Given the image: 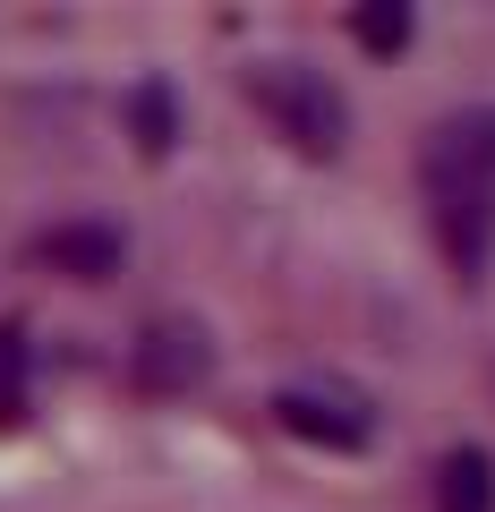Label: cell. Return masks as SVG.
Segmentation results:
<instances>
[{"instance_id":"obj_1","label":"cell","mask_w":495,"mask_h":512,"mask_svg":"<svg viewBox=\"0 0 495 512\" xmlns=\"http://www.w3.org/2000/svg\"><path fill=\"white\" fill-rule=\"evenodd\" d=\"M419 171H427V205H436L453 274L478 282L487 274V248H495V103H470L453 120H436Z\"/></svg>"},{"instance_id":"obj_2","label":"cell","mask_w":495,"mask_h":512,"mask_svg":"<svg viewBox=\"0 0 495 512\" xmlns=\"http://www.w3.org/2000/svg\"><path fill=\"white\" fill-rule=\"evenodd\" d=\"M239 86H248V103H257L299 154H342V137H350V103L333 94L325 69H308V60H257Z\"/></svg>"},{"instance_id":"obj_3","label":"cell","mask_w":495,"mask_h":512,"mask_svg":"<svg viewBox=\"0 0 495 512\" xmlns=\"http://www.w3.org/2000/svg\"><path fill=\"white\" fill-rule=\"evenodd\" d=\"M274 419L291 427L299 444H325V453H359L376 436V402H367L359 384L342 376H291L274 384Z\"/></svg>"},{"instance_id":"obj_4","label":"cell","mask_w":495,"mask_h":512,"mask_svg":"<svg viewBox=\"0 0 495 512\" xmlns=\"http://www.w3.org/2000/svg\"><path fill=\"white\" fill-rule=\"evenodd\" d=\"M129 376H137V393H188V384L214 376V342L197 325H180V316H154L129 342Z\"/></svg>"},{"instance_id":"obj_5","label":"cell","mask_w":495,"mask_h":512,"mask_svg":"<svg viewBox=\"0 0 495 512\" xmlns=\"http://www.w3.org/2000/svg\"><path fill=\"white\" fill-rule=\"evenodd\" d=\"M26 256H35L43 274L103 282V274H120V231H111V222H52V231L26 239Z\"/></svg>"},{"instance_id":"obj_6","label":"cell","mask_w":495,"mask_h":512,"mask_svg":"<svg viewBox=\"0 0 495 512\" xmlns=\"http://www.w3.org/2000/svg\"><path fill=\"white\" fill-rule=\"evenodd\" d=\"M436 512H495V461L478 444H453L436 461Z\"/></svg>"},{"instance_id":"obj_7","label":"cell","mask_w":495,"mask_h":512,"mask_svg":"<svg viewBox=\"0 0 495 512\" xmlns=\"http://www.w3.org/2000/svg\"><path fill=\"white\" fill-rule=\"evenodd\" d=\"M26 410V342L18 325H0V419H18Z\"/></svg>"},{"instance_id":"obj_8","label":"cell","mask_w":495,"mask_h":512,"mask_svg":"<svg viewBox=\"0 0 495 512\" xmlns=\"http://www.w3.org/2000/svg\"><path fill=\"white\" fill-rule=\"evenodd\" d=\"M350 35H359L367 52H402V43H410V9H359Z\"/></svg>"},{"instance_id":"obj_9","label":"cell","mask_w":495,"mask_h":512,"mask_svg":"<svg viewBox=\"0 0 495 512\" xmlns=\"http://www.w3.org/2000/svg\"><path fill=\"white\" fill-rule=\"evenodd\" d=\"M137 137H146V154L171 146V94L163 86H137Z\"/></svg>"}]
</instances>
